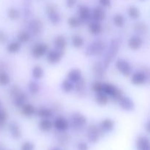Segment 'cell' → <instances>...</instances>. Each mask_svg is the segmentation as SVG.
Instances as JSON below:
<instances>
[{
  "label": "cell",
  "instance_id": "25",
  "mask_svg": "<svg viewBox=\"0 0 150 150\" xmlns=\"http://www.w3.org/2000/svg\"><path fill=\"white\" fill-rule=\"evenodd\" d=\"M88 29H89V32H90V34L94 35H99L102 32L103 28L99 22L95 21L89 23V26H88Z\"/></svg>",
  "mask_w": 150,
  "mask_h": 150
},
{
  "label": "cell",
  "instance_id": "17",
  "mask_svg": "<svg viewBox=\"0 0 150 150\" xmlns=\"http://www.w3.org/2000/svg\"><path fill=\"white\" fill-rule=\"evenodd\" d=\"M54 43L56 49L59 51H64V49L67 46V42L66 38L63 35H58L55 38Z\"/></svg>",
  "mask_w": 150,
  "mask_h": 150
},
{
  "label": "cell",
  "instance_id": "23",
  "mask_svg": "<svg viewBox=\"0 0 150 150\" xmlns=\"http://www.w3.org/2000/svg\"><path fill=\"white\" fill-rule=\"evenodd\" d=\"M106 69L104 67L103 64H101L100 62L95 63V65L93 67V73L95 77L98 79H101L104 76L105 74V71Z\"/></svg>",
  "mask_w": 150,
  "mask_h": 150
},
{
  "label": "cell",
  "instance_id": "22",
  "mask_svg": "<svg viewBox=\"0 0 150 150\" xmlns=\"http://www.w3.org/2000/svg\"><path fill=\"white\" fill-rule=\"evenodd\" d=\"M69 81L73 83H76L81 79V71L79 69H73L68 73L67 76Z\"/></svg>",
  "mask_w": 150,
  "mask_h": 150
},
{
  "label": "cell",
  "instance_id": "11",
  "mask_svg": "<svg viewBox=\"0 0 150 150\" xmlns=\"http://www.w3.org/2000/svg\"><path fill=\"white\" fill-rule=\"evenodd\" d=\"M148 81V76L144 72H137L132 76L131 83L134 85H143Z\"/></svg>",
  "mask_w": 150,
  "mask_h": 150
},
{
  "label": "cell",
  "instance_id": "12",
  "mask_svg": "<svg viewBox=\"0 0 150 150\" xmlns=\"http://www.w3.org/2000/svg\"><path fill=\"white\" fill-rule=\"evenodd\" d=\"M53 126L59 131H64L69 127V122L64 117H57L53 123Z\"/></svg>",
  "mask_w": 150,
  "mask_h": 150
},
{
  "label": "cell",
  "instance_id": "50",
  "mask_svg": "<svg viewBox=\"0 0 150 150\" xmlns=\"http://www.w3.org/2000/svg\"><path fill=\"white\" fill-rule=\"evenodd\" d=\"M146 130H147V132H149V122H148L147 124H146Z\"/></svg>",
  "mask_w": 150,
  "mask_h": 150
},
{
  "label": "cell",
  "instance_id": "8",
  "mask_svg": "<svg viewBox=\"0 0 150 150\" xmlns=\"http://www.w3.org/2000/svg\"><path fill=\"white\" fill-rule=\"evenodd\" d=\"M118 103L120 106L122 108L123 110L127 111H133L135 108V103L133 100L129 97L122 95L120 99L118 100Z\"/></svg>",
  "mask_w": 150,
  "mask_h": 150
},
{
  "label": "cell",
  "instance_id": "41",
  "mask_svg": "<svg viewBox=\"0 0 150 150\" xmlns=\"http://www.w3.org/2000/svg\"><path fill=\"white\" fill-rule=\"evenodd\" d=\"M81 19L76 17H70L67 21L69 26L72 28H77L81 25Z\"/></svg>",
  "mask_w": 150,
  "mask_h": 150
},
{
  "label": "cell",
  "instance_id": "16",
  "mask_svg": "<svg viewBox=\"0 0 150 150\" xmlns=\"http://www.w3.org/2000/svg\"><path fill=\"white\" fill-rule=\"evenodd\" d=\"M9 130L13 139H19L21 136V131L19 125L16 122H11L9 125Z\"/></svg>",
  "mask_w": 150,
  "mask_h": 150
},
{
  "label": "cell",
  "instance_id": "7",
  "mask_svg": "<svg viewBox=\"0 0 150 150\" xmlns=\"http://www.w3.org/2000/svg\"><path fill=\"white\" fill-rule=\"evenodd\" d=\"M46 11L48 19L51 21L53 24H57V23H59L61 18H60L59 14L57 12V7L55 5L52 4H48L46 7Z\"/></svg>",
  "mask_w": 150,
  "mask_h": 150
},
{
  "label": "cell",
  "instance_id": "32",
  "mask_svg": "<svg viewBox=\"0 0 150 150\" xmlns=\"http://www.w3.org/2000/svg\"><path fill=\"white\" fill-rule=\"evenodd\" d=\"M134 30L137 34L143 35V34H145L147 32L148 26H146V23L139 22V23H137L134 26Z\"/></svg>",
  "mask_w": 150,
  "mask_h": 150
},
{
  "label": "cell",
  "instance_id": "2",
  "mask_svg": "<svg viewBox=\"0 0 150 150\" xmlns=\"http://www.w3.org/2000/svg\"><path fill=\"white\" fill-rule=\"evenodd\" d=\"M105 42L102 40H96L89 44L86 48L85 54L87 57L91 56H100L103 54L105 49Z\"/></svg>",
  "mask_w": 150,
  "mask_h": 150
},
{
  "label": "cell",
  "instance_id": "9",
  "mask_svg": "<svg viewBox=\"0 0 150 150\" xmlns=\"http://www.w3.org/2000/svg\"><path fill=\"white\" fill-rule=\"evenodd\" d=\"M63 57V51H59V50H51L48 53L47 56V60L48 63L51 64H55L61 61Z\"/></svg>",
  "mask_w": 150,
  "mask_h": 150
},
{
  "label": "cell",
  "instance_id": "18",
  "mask_svg": "<svg viewBox=\"0 0 150 150\" xmlns=\"http://www.w3.org/2000/svg\"><path fill=\"white\" fill-rule=\"evenodd\" d=\"M136 146L139 150H149V140L145 136H139L136 140Z\"/></svg>",
  "mask_w": 150,
  "mask_h": 150
},
{
  "label": "cell",
  "instance_id": "29",
  "mask_svg": "<svg viewBox=\"0 0 150 150\" xmlns=\"http://www.w3.org/2000/svg\"><path fill=\"white\" fill-rule=\"evenodd\" d=\"M53 124L49 119H42L39 124V127L44 132H48L51 130Z\"/></svg>",
  "mask_w": 150,
  "mask_h": 150
},
{
  "label": "cell",
  "instance_id": "19",
  "mask_svg": "<svg viewBox=\"0 0 150 150\" xmlns=\"http://www.w3.org/2000/svg\"><path fill=\"white\" fill-rule=\"evenodd\" d=\"M26 100H27V95L21 91L18 95L13 98V103L16 107L21 108L26 103Z\"/></svg>",
  "mask_w": 150,
  "mask_h": 150
},
{
  "label": "cell",
  "instance_id": "33",
  "mask_svg": "<svg viewBox=\"0 0 150 150\" xmlns=\"http://www.w3.org/2000/svg\"><path fill=\"white\" fill-rule=\"evenodd\" d=\"M74 89V84L73 82L69 81L68 79H65L62 83V89L66 93H69Z\"/></svg>",
  "mask_w": 150,
  "mask_h": 150
},
{
  "label": "cell",
  "instance_id": "4",
  "mask_svg": "<svg viewBox=\"0 0 150 150\" xmlns=\"http://www.w3.org/2000/svg\"><path fill=\"white\" fill-rule=\"evenodd\" d=\"M86 117L79 112H75L72 114L70 117V124L72 127L75 130H80L86 124Z\"/></svg>",
  "mask_w": 150,
  "mask_h": 150
},
{
  "label": "cell",
  "instance_id": "15",
  "mask_svg": "<svg viewBox=\"0 0 150 150\" xmlns=\"http://www.w3.org/2000/svg\"><path fill=\"white\" fill-rule=\"evenodd\" d=\"M78 14H79V18L83 21L89 20L92 16L90 9L85 5L79 6L78 9Z\"/></svg>",
  "mask_w": 150,
  "mask_h": 150
},
{
  "label": "cell",
  "instance_id": "53",
  "mask_svg": "<svg viewBox=\"0 0 150 150\" xmlns=\"http://www.w3.org/2000/svg\"><path fill=\"white\" fill-rule=\"evenodd\" d=\"M1 102H0V108H1Z\"/></svg>",
  "mask_w": 150,
  "mask_h": 150
},
{
  "label": "cell",
  "instance_id": "38",
  "mask_svg": "<svg viewBox=\"0 0 150 150\" xmlns=\"http://www.w3.org/2000/svg\"><path fill=\"white\" fill-rule=\"evenodd\" d=\"M128 15L132 19H137L140 16V11L134 6H131L128 9Z\"/></svg>",
  "mask_w": 150,
  "mask_h": 150
},
{
  "label": "cell",
  "instance_id": "51",
  "mask_svg": "<svg viewBox=\"0 0 150 150\" xmlns=\"http://www.w3.org/2000/svg\"><path fill=\"white\" fill-rule=\"evenodd\" d=\"M4 146H3V145L0 143V150H4Z\"/></svg>",
  "mask_w": 150,
  "mask_h": 150
},
{
  "label": "cell",
  "instance_id": "44",
  "mask_svg": "<svg viewBox=\"0 0 150 150\" xmlns=\"http://www.w3.org/2000/svg\"><path fill=\"white\" fill-rule=\"evenodd\" d=\"M35 145L30 142H26L23 144L21 146V150H34Z\"/></svg>",
  "mask_w": 150,
  "mask_h": 150
},
{
  "label": "cell",
  "instance_id": "28",
  "mask_svg": "<svg viewBox=\"0 0 150 150\" xmlns=\"http://www.w3.org/2000/svg\"><path fill=\"white\" fill-rule=\"evenodd\" d=\"M21 48V45L20 42L13 41V42H10V44L7 45V51L10 54H16L20 51Z\"/></svg>",
  "mask_w": 150,
  "mask_h": 150
},
{
  "label": "cell",
  "instance_id": "49",
  "mask_svg": "<svg viewBox=\"0 0 150 150\" xmlns=\"http://www.w3.org/2000/svg\"><path fill=\"white\" fill-rule=\"evenodd\" d=\"M76 2V0H66V5L69 8H71L75 5Z\"/></svg>",
  "mask_w": 150,
  "mask_h": 150
},
{
  "label": "cell",
  "instance_id": "5",
  "mask_svg": "<svg viewBox=\"0 0 150 150\" xmlns=\"http://www.w3.org/2000/svg\"><path fill=\"white\" fill-rule=\"evenodd\" d=\"M103 130L95 125H92L87 129V139L90 143L95 144L99 141L102 136Z\"/></svg>",
  "mask_w": 150,
  "mask_h": 150
},
{
  "label": "cell",
  "instance_id": "43",
  "mask_svg": "<svg viewBox=\"0 0 150 150\" xmlns=\"http://www.w3.org/2000/svg\"><path fill=\"white\" fill-rule=\"evenodd\" d=\"M92 89L95 91V92H103V83H101L100 81L95 82V83L92 86Z\"/></svg>",
  "mask_w": 150,
  "mask_h": 150
},
{
  "label": "cell",
  "instance_id": "27",
  "mask_svg": "<svg viewBox=\"0 0 150 150\" xmlns=\"http://www.w3.org/2000/svg\"><path fill=\"white\" fill-rule=\"evenodd\" d=\"M36 114L38 117L42 119H50L53 116V112L51 111V110L48 108H45V107L40 108L36 112Z\"/></svg>",
  "mask_w": 150,
  "mask_h": 150
},
{
  "label": "cell",
  "instance_id": "21",
  "mask_svg": "<svg viewBox=\"0 0 150 150\" xmlns=\"http://www.w3.org/2000/svg\"><path fill=\"white\" fill-rule=\"evenodd\" d=\"M92 17L96 21H101L105 18V12L102 7H96L93 10Z\"/></svg>",
  "mask_w": 150,
  "mask_h": 150
},
{
  "label": "cell",
  "instance_id": "13",
  "mask_svg": "<svg viewBox=\"0 0 150 150\" xmlns=\"http://www.w3.org/2000/svg\"><path fill=\"white\" fill-rule=\"evenodd\" d=\"M42 28H43V26H42V22L37 19L32 20L29 25L30 32L34 35H40L42 32Z\"/></svg>",
  "mask_w": 150,
  "mask_h": 150
},
{
  "label": "cell",
  "instance_id": "3",
  "mask_svg": "<svg viewBox=\"0 0 150 150\" xmlns=\"http://www.w3.org/2000/svg\"><path fill=\"white\" fill-rule=\"evenodd\" d=\"M103 92L112 97L113 100L115 101H118V100L123 95L122 91L121 89H119L115 85L109 83H103Z\"/></svg>",
  "mask_w": 150,
  "mask_h": 150
},
{
  "label": "cell",
  "instance_id": "40",
  "mask_svg": "<svg viewBox=\"0 0 150 150\" xmlns=\"http://www.w3.org/2000/svg\"><path fill=\"white\" fill-rule=\"evenodd\" d=\"M28 87H29V90L32 95H36L39 92L40 90V86L36 81H31L29 82V85H28Z\"/></svg>",
  "mask_w": 150,
  "mask_h": 150
},
{
  "label": "cell",
  "instance_id": "34",
  "mask_svg": "<svg viewBox=\"0 0 150 150\" xmlns=\"http://www.w3.org/2000/svg\"><path fill=\"white\" fill-rule=\"evenodd\" d=\"M44 70L40 66H35L32 69V76L35 79H40L43 77Z\"/></svg>",
  "mask_w": 150,
  "mask_h": 150
},
{
  "label": "cell",
  "instance_id": "42",
  "mask_svg": "<svg viewBox=\"0 0 150 150\" xmlns=\"http://www.w3.org/2000/svg\"><path fill=\"white\" fill-rule=\"evenodd\" d=\"M7 120V114L4 110H0V127L4 125Z\"/></svg>",
  "mask_w": 150,
  "mask_h": 150
},
{
  "label": "cell",
  "instance_id": "45",
  "mask_svg": "<svg viewBox=\"0 0 150 150\" xmlns=\"http://www.w3.org/2000/svg\"><path fill=\"white\" fill-rule=\"evenodd\" d=\"M21 92V89L18 87V86H13V87L10 89V96L13 98L14 97H16V95H18Z\"/></svg>",
  "mask_w": 150,
  "mask_h": 150
},
{
  "label": "cell",
  "instance_id": "39",
  "mask_svg": "<svg viewBox=\"0 0 150 150\" xmlns=\"http://www.w3.org/2000/svg\"><path fill=\"white\" fill-rule=\"evenodd\" d=\"M114 23L117 27H122L125 24L124 16L121 14H117L114 17Z\"/></svg>",
  "mask_w": 150,
  "mask_h": 150
},
{
  "label": "cell",
  "instance_id": "46",
  "mask_svg": "<svg viewBox=\"0 0 150 150\" xmlns=\"http://www.w3.org/2000/svg\"><path fill=\"white\" fill-rule=\"evenodd\" d=\"M7 40H8V37H7V34L3 31L0 30V44L4 43L7 42Z\"/></svg>",
  "mask_w": 150,
  "mask_h": 150
},
{
  "label": "cell",
  "instance_id": "30",
  "mask_svg": "<svg viewBox=\"0 0 150 150\" xmlns=\"http://www.w3.org/2000/svg\"><path fill=\"white\" fill-rule=\"evenodd\" d=\"M72 44H73V47L76 48H80L84 44V40L81 36L78 35H75L72 37Z\"/></svg>",
  "mask_w": 150,
  "mask_h": 150
},
{
  "label": "cell",
  "instance_id": "10",
  "mask_svg": "<svg viewBox=\"0 0 150 150\" xmlns=\"http://www.w3.org/2000/svg\"><path fill=\"white\" fill-rule=\"evenodd\" d=\"M48 51V47L46 44L39 43L32 48V55L35 58L39 59L43 57L47 54Z\"/></svg>",
  "mask_w": 150,
  "mask_h": 150
},
{
  "label": "cell",
  "instance_id": "24",
  "mask_svg": "<svg viewBox=\"0 0 150 150\" xmlns=\"http://www.w3.org/2000/svg\"><path fill=\"white\" fill-rule=\"evenodd\" d=\"M22 113L26 117H32L36 114V110L34 105L29 103H25L22 106Z\"/></svg>",
  "mask_w": 150,
  "mask_h": 150
},
{
  "label": "cell",
  "instance_id": "20",
  "mask_svg": "<svg viewBox=\"0 0 150 150\" xmlns=\"http://www.w3.org/2000/svg\"><path fill=\"white\" fill-rule=\"evenodd\" d=\"M100 128L104 132L111 131L114 128V122L111 119H105L100 124Z\"/></svg>",
  "mask_w": 150,
  "mask_h": 150
},
{
  "label": "cell",
  "instance_id": "6",
  "mask_svg": "<svg viewBox=\"0 0 150 150\" xmlns=\"http://www.w3.org/2000/svg\"><path fill=\"white\" fill-rule=\"evenodd\" d=\"M116 67L117 70L122 73L124 76H130L132 74L133 69H132L131 65L127 61H126L124 59H119L116 62Z\"/></svg>",
  "mask_w": 150,
  "mask_h": 150
},
{
  "label": "cell",
  "instance_id": "48",
  "mask_svg": "<svg viewBox=\"0 0 150 150\" xmlns=\"http://www.w3.org/2000/svg\"><path fill=\"white\" fill-rule=\"evenodd\" d=\"M99 3L105 7H108L111 6V0H99Z\"/></svg>",
  "mask_w": 150,
  "mask_h": 150
},
{
  "label": "cell",
  "instance_id": "1",
  "mask_svg": "<svg viewBox=\"0 0 150 150\" xmlns=\"http://www.w3.org/2000/svg\"><path fill=\"white\" fill-rule=\"evenodd\" d=\"M120 45H121V42H120L119 39H113L111 40L109 48H108L106 54H105L103 64L105 69L108 68V67L110 65L111 62L114 60V57L117 56V53H118L119 50H120Z\"/></svg>",
  "mask_w": 150,
  "mask_h": 150
},
{
  "label": "cell",
  "instance_id": "35",
  "mask_svg": "<svg viewBox=\"0 0 150 150\" xmlns=\"http://www.w3.org/2000/svg\"><path fill=\"white\" fill-rule=\"evenodd\" d=\"M20 15L21 13L19 10L18 9L14 8V7H11L7 11V16H8V18L10 20H17L20 17Z\"/></svg>",
  "mask_w": 150,
  "mask_h": 150
},
{
  "label": "cell",
  "instance_id": "31",
  "mask_svg": "<svg viewBox=\"0 0 150 150\" xmlns=\"http://www.w3.org/2000/svg\"><path fill=\"white\" fill-rule=\"evenodd\" d=\"M18 40L20 42H27L31 40V34L27 31H21L18 34Z\"/></svg>",
  "mask_w": 150,
  "mask_h": 150
},
{
  "label": "cell",
  "instance_id": "47",
  "mask_svg": "<svg viewBox=\"0 0 150 150\" xmlns=\"http://www.w3.org/2000/svg\"><path fill=\"white\" fill-rule=\"evenodd\" d=\"M78 150H89V146L85 142H79L77 144Z\"/></svg>",
  "mask_w": 150,
  "mask_h": 150
},
{
  "label": "cell",
  "instance_id": "37",
  "mask_svg": "<svg viewBox=\"0 0 150 150\" xmlns=\"http://www.w3.org/2000/svg\"><path fill=\"white\" fill-rule=\"evenodd\" d=\"M10 82V78L5 72H0V85L7 86Z\"/></svg>",
  "mask_w": 150,
  "mask_h": 150
},
{
  "label": "cell",
  "instance_id": "52",
  "mask_svg": "<svg viewBox=\"0 0 150 150\" xmlns=\"http://www.w3.org/2000/svg\"><path fill=\"white\" fill-rule=\"evenodd\" d=\"M51 150H59V149H57V148H54V149H51Z\"/></svg>",
  "mask_w": 150,
  "mask_h": 150
},
{
  "label": "cell",
  "instance_id": "26",
  "mask_svg": "<svg viewBox=\"0 0 150 150\" xmlns=\"http://www.w3.org/2000/svg\"><path fill=\"white\" fill-rule=\"evenodd\" d=\"M95 100H96L97 103L101 106L106 105L108 103V95L103 92H97L96 95H95Z\"/></svg>",
  "mask_w": 150,
  "mask_h": 150
},
{
  "label": "cell",
  "instance_id": "14",
  "mask_svg": "<svg viewBox=\"0 0 150 150\" xmlns=\"http://www.w3.org/2000/svg\"><path fill=\"white\" fill-rule=\"evenodd\" d=\"M143 44V40L139 35H133L129 39L128 46L132 50H139Z\"/></svg>",
  "mask_w": 150,
  "mask_h": 150
},
{
  "label": "cell",
  "instance_id": "36",
  "mask_svg": "<svg viewBox=\"0 0 150 150\" xmlns=\"http://www.w3.org/2000/svg\"><path fill=\"white\" fill-rule=\"evenodd\" d=\"M74 88L76 89V91L79 93H82L84 92L85 88H86V82H85L84 79H81L79 81L76 83V86H74Z\"/></svg>",
  "mask_w": 150,
  "mask_h": 150
}]
</instances>
